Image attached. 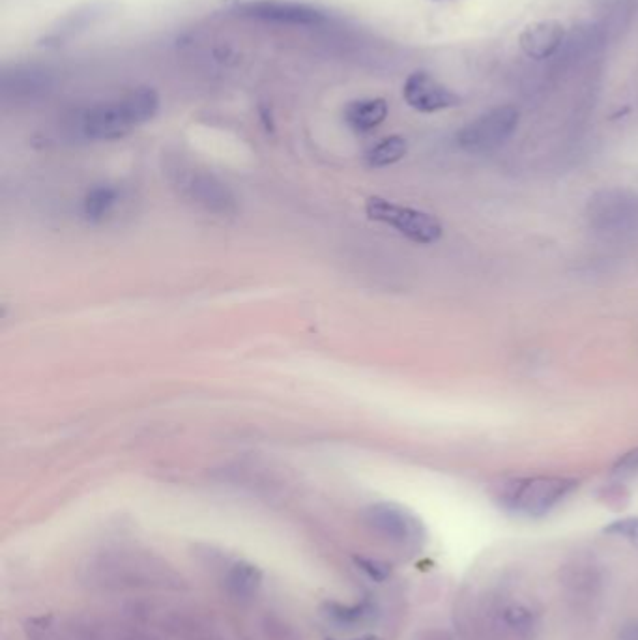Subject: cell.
I'll return each mask as SVG.
<instances>
[{"mask_svg":"<svg viewBox=\"0 0 638 640\" xmlns=\"http://www.w3.org/2000/svg\"><path fill=\"white\" fill-rule=\"evenodd\" d=\"M158 109V92L137 88L118 100L90 107L81 120V130L92 141H116L156 117Z\"/></svg>","mask_w":638,"mask_h":640,"instance_id":"obj_1","label":"cell"},{"mask_svg":"<svg viewBox=\"0 0 638 640\" xmlns=\"http://www.w3.org/2000/svg\"><path fill=\"white\" fill-rule=\"evenodd\" d=\"M579 487V481L560 476H539L509 481L500 495L502 504L524 517L539 519L551 513L558 504Z\"/></svg>","mask_w":638,"mask_h":640,"instance_id":"obj_2","label":"cell"},{"mask_svg":"<svg viewBox=\"0 0 638 640\" xmlns=\"http://www.w3.org/2000/svg\"><path fill=\"white\" fill-rule=\"evenodd\" d=\"M588 219L597 233L616 238L638 236V195L620 190L601 191L590 199Z\"/></svg>","mask_w":638,"mask_h":640,"instance_id":"obj_3","label":"cell"},{"mask_svg":"<svg viewBox=\"0 0 638 640\" xmlns=\"http://www.w3.org/2000/svg\"><path fill=\"white\" fill-rule=\"evenodd\" d=\"M365 212L373 221L386 223L406 236L408 240L423 246L435 244L444 234V229L435 216L425 214L416 208L392 203L382 197H371L365 204Z\"/></svg>","mask_w":638,"mask_h":640,"instance_id":"obj_4","label":"cell"},{"mask_svg":"<svg viewBox=\"0 0 638 640\" xmlns=\"http://www.w3.org/2000/svg\"><path fill=\"white\" fill-rule=\"evenodd\" d=\"M519 126V111L511 105L496 107L481 117L468 122L463 130L457 133V143L459 146L472 152V154H483L496 150L498 146L504 145L509 137L515 133Z\"/></svg>","mask_w":638,"mask_h":640,"instance_id":"obj_5","label":"cell"},{"mask_svg":"<svg viewBox=\"0 0 638 640\" xmlns=\"http://www.w3.org/2000/svg\"><path fill=\"white\" fill-rule=\"evenodd\" d=\"M363 521L380 538L395 545H414L423 538L420 521L410 511L392 502L371 504L363 511Z\"/></svg>","mask_w":638,"mask_h":640,"instance_id":"obj_6","label":"cell"},{"mask_svg":"<svg viewBox=\"0 0 638 640\" xmlns=\"http://www.w3.org/2000/svg\"><path fill=\"white\" fill-rule=\"evenodd\" d=\"M240 12L251 19L287 27H320L328 21L326 12L319 8L285 0H251L240 6Z\"/></svg>","mask_w":638,"mask_h":640,"instance_id":"obj_7","label":"cell"},{"mask_svg":"<svg viewBox=\"0 0 638 640\" xmlns=\"http://www.w3.org/2000/svg\"><path fill=\"white\" fill-rule=\"evenodd\" d=\"M184 197L214 214H232L236 210V199L231 190L216 176L197 169L178 171L174 182Z\"/></svg>","mask_w":638,"mask_h":640,"instance_id":"obj_8","label":"cell"},{"mask_svg":"<svg viewBox=\"0 0 638 640\" xmlns=\"http://www.w3.org/2000/svg\"><path fill=\"white\" fill-rule=\"evenodd\" d=\"M403 96L405 102L420 113H438L461 103L459 94L438 83L431 73L425 72H414L406 79Z\"/></svg>","mask_w":638,"mask_h":640,"instance_id":"obj_9","label":"cell"},{"mask_svg":"<svg viewBox=\"0 0 638 640\" xmlns=\"http://www.w3.org/2000/svg\"><path fill=\"white\" fill-rule=\"evenodd\" d=\"M494 627L506 639H534L537 629L536 612L522 601H502L494 609Z\"/></svg>","mask_w":638,"mask_h":640,"instance_id":"obj_10","label":"cell"},{"mask_svg":"<svg viewBox=\"0 0 638 640\" xmlns=\"http://www.w3.org/2000/svg\"><path fill=\"white\" fill-rule=\"evenodd\" d=\"M564 36H566L564 25L549 19V21L528 25L522 30L519 44L530 59H549L564 44Z\"/></svg>","mask_w":638,"mask_h":640,"instance_id":"obj_11","label":"cell"},{"mask_svg":"<svg viewBox=\"0 0 638 640\" xmlns=\"http://www.w3.org/2000/svg\"><path fill=\"white\" fill-rule=\"evenodd\" d=\"M388 102L382 98L352 102L345 111L348 126L356 131H371L378 128L388 117Z\"/></svg>","mask_w":638,"mask_h":640,"instance_id":"obj_12","label":"cell"},{"mask_svg":"<svg viewBox=\"0 0 638 640\" xmlns=\"http://www.w3.org/2000/svg\"><path fill=\"white\" fill-rule=\"evenodd\" d=\"M225 584L234 597H240V599L253 597L261 588L262 571L249 562H236L227 571Z\"/></svg>","mask_w":638,"mask_h":640,"instance_id":"obj_13","label":"cell"},{"mask_svg":"<svg viewBox=\"0 0 638 640\" xmlns=\"http://www.w3.org/2000/svg\"><path fill=\"white\" fill-rule=\"evenodd\" d=\"M118 197H120V193L111 186H98V188L88 191L85 203H83L85 216L90 221H102L113 212V208L118 203Z\"/></svg>","mask_w":638,"mask_h":640,"instance_id":"obj_14","label":"cell"},{"mask_svg":"<svg viewBox=\"0 0 638 640\" xmlns=\"http://www.w3.org/2000/svg\"><path fill=\"white\" fill-rule=\"evenodd\" d=\"M406 150H408V145H406L405 137L392 135V137H386L384 141H380L378 145L373 146L367 152V163L371 167H388V165L403 160L406 156Z\"/></svg>","mask_w":638,"mask_h":640,"instance_id":"obj_15","label":"cell"},{"mask_svg":"<svg viewBox=\"0 0 638 640\" xmlns=\"http://www.w3.org/2000/svg\"><path fill=\"white\" fill-rule=\"evenodd\" d=\"M326 616L332 618L337 624H347L356 626L371 620L375 616V607L369 601L356 603V605H341V603H328L326 605Z\"/></svg>","mask_w":638,"mask_h":640,"instance_id":"obj_16","label":"cell"},{"mask_svg":"<svg viewBox=\"0 0 638 640\" xmlns=\"http://www.w3.org/2000/svg\"><path fill=\"white\" fill-rule=\"evenodd\" d=\"M605 534L614 536V538H624L638 547V517H627L614 521L605 528Z\"/></svg>","mask_w":638,"mask_h":640,"instance_id":"obj_17","label":"cell"},{"mask_svg":"<svg viewBox=\"0 0 638 640\" xmlns=\"http://www.w3.org/2000/svg\"><path fill=\"white\" fill-rule=\"evenodd\" d=\"M354 562H356V566L360 568V571H363V573H365L369 579H373V581L384 582L386 579H390V575H392V568H390L386 562H380V560H375V558L360 556V558H356Z\"/></svg>","mask_w":638,"mask_h":640,"instance_id":"obj_18","label":"cell"},{"mask_svg":"<svg viewBox=\"0 0 638 640\" xmlns=\"http://www.w3.org/2000/svg\"><path fill=\"white\" fill-rule=\"evenodd\" d=\"M614 472L616 474H635L638 472V448L622 455L614 465Z\"/></svg>","mask_w":638,"mask_h":640,"instance_id":"obj_19","label":"cell"},{"mask_svg":"<svg viewBox=\"0 0 638 640\" xmlns=\"http://www.w3.org/2000/svg\"><path fill=\"white\" fill-rule=\"evenodd\" d=\"M618 640H638V620L625 624V626L622 627V631H620Z\"/></svg>","mask_w":638,"mask_h":640,"instance_id":"obj_20","label":"cell"},{"mask_svg":"<svg viewBox=\"0 0 638 640\" xmlns=\"http://www.w3.org/2000/svg\"><path fill=\"white\" fill-rule=\"evenodd\" d=\"M350 640H380L377 637H362V639H350Z\"/></svg>","mask_w":638,"mask_h":640,"instance_id":"obj_21","label":"cell"}]
</instances>
